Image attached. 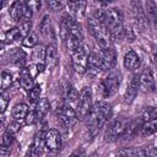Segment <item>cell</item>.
<instances>
[{"label":"cell","instance_id":"1","mask_svg":"<svg viewBox=\"0 0 157 157\" xmlns=\"http://www.w3.org/2000/svg\"><path fill=\"white\" fill-rule=\"evenodd\" d=\"M112 117V105L105 101H99L93 105L91 114L86 118V124L92 135H94Z\"/></svg>","mask_w":157,"mask_h":157},{"label":"cell","instance_id":"26","mask_svg":"<svg viewBox=\"0 0 157 157\" xmlns=\"http://www.w3.org/2000/svg\"><path fill=\"white\" fill-rule=\"evenodd\" d=\"M66 5H67V7H69L75 15L81 16V15H83V12H85V10H86L87 2H86V1H69V2H66Z\"/></svg>","mask_w":157,"mask_h":157},{"label":"cell","instance_id":"40","mask_svg":"<svg viewBox=\"0 0 157 157\" xmlns=\"http://www.w3.org/2000/svg\"><path fill=\"white\" fill-rule=\"evenodd\" d=\"M26 124L27 125H32V124H34L36 121H38V119H37V115H36V112L34 110H32V112H29L28 113V115L26 117Z\"/></svg>","mask_w":157,"mask_h":157},{"label":"cell","instance_id":"15","mask_svg":"<svg viewBox=\"0 0 157 157\" xmlns=\"http://www.w3.org/2000/svg\"><path fill=\"white\" fill-rule=\"evenodd\" d=\"M25 11H26V4L22 2V1H15L10 6L9 15H10V17H11L12 21L20 22L25 17Z\"/></svg>","mask_w":157,"mask_h":157},{"label":"cell","instance_id":"11","mask_svg":"<svg viewBox=\"0 0 157 157\" xmlns=\"http://www.w3.org/2000/svg\"><path fill=\"white\" fill-rule=\"evenodd\" d=\"M140 90V75H134L132 78L130 80L126 91H125V96H124V102L126 104H130L134 102L137 92Z\"/></svg>","mask_w":157,"mask_h":157},{"label":"cell","instance_id":"16","mask_svg":"<svg viewBox=\"0 0 157 157\" xmlns=\"http://www.w3.org/2000/svg\"><path fill=\"white\" fill-rule=\"evenodd\" d=\"M102 70V65H101V60H99V56L98 54L96 53H91L88 55V60H87V70L86 72L90 75V76H96L98 75Z\"/></svg>","mask_w":157,"mask_h":157},{"label":"cell","instance_id":"41","mask_svg":"<svg viewBox=\"0 0 157 157\" xmlns=\"http://www.w3.org/2000/svg\"><path fill=\"white\" fill-rule=\"evenodd\" d=\"M39 155H40V153L31 145V147H29L28 151L26 152V156H25V157H39Z\"/></svg>","mask_w":157,"mask_h":157},{"label":"cell","instance_id":"10","mask_svg":"<svg viewBox=\"0 0 157 157\" xmlns=\"http://www.w3.org/2000/svg\"><path fill=\"white\" fill-rule=\"evenodd\" d=\"M44 142H45V147L49 151H53L54 153H56V151L61 146V136H60V132L56 129H49L45 132Z\"/></svg>","mask_w":157,"mask_h":157},{"label":"cell","instance_id":"45","mask_svg":"<svg viewBox=\"0 0 157 157\" xmlns=\"http://www.w3.org/2000/svg\"><path fill=\"white\" fill-rule=\"evenodd\" d=\"M150 157H157V147H152L150 151Z\"/></svg>","mask_w":157,"mask_h":157},{"label":"cell","instance_id":"36","mask_svg":"<svg viewBox=\"0 0 157 157\" xmlns=\"http://www.w3.org/2000/svg\"><path fill=\"white\" fill-rule=\"evenodd\" d=\"M21 128H22V124L18 121V120H15V121H11L9 125H7V128H6V131H9V132H11V134H16V132H18L20 130H21Z\"/></svg>","mask_w":157,"mask_h":157},{"label":"cell","instance_id":"7","mask_svg":"<svg viewBox=\"0 0 157 157\" xmlns=\"http://www.w3.org/2000/svg\"><path fill=\"white\" fill-rule=\"evenodd\" d=\"M128 129H129V123L125 119H121V118L114 119L108 125V128L105 130V140L114 141V140L126 135Z\"/></svg>","mask_w":157,"mask_h":157},{"label":"cell","instance_id":"21","mask_svg":"<svg viewBox=\"0 0 157 157\" xmlns=\"http://www.w3.org/2000/svg\"><path fill=\"white\" fill-rule=\"evenodd\" d=\"M39 29H40V33L44 38H54L53 36V29H52V23H50V17L49 15H45L43 16L40 23H39Z\"/></svg>","mask_w":157,"mask_h":157},{"label":"cell","instance_id":"23","mask_svg":"<svg viewBox=\"0 0 157 157\" xmlns=\"http://www.w3.org/2000/svg\"><path fill=\"white\" fill-rule=\"evenodd\" d=\"M28 113H29V108L26 103H18L12 108V117L15 118V120L26 119Z\"/></svg>","mask_w":157,"mask_h":157},{"label":"cell","instance_id":"46","mask_svg":"<svg viewBox=\"0 0 157 157\" xmlns=\"http://www.w3.org/2000/svg\"><path fill=\"white\" fill-rule=\"evenodd\" d=\"M152 60H153V64H155V66H156V69H157V52H155V53H153Z\"/></svg>","mask_w":157,"mask_h":157},{"label":"cell","instance_id":"24","mask_svg":"<svg viewBox=\"0 0 157 157\" xmlns=\"http://www.w3.org/2000/svg\"><path fill=\"white\" fill-rule=\"evenodd\" d=\"M141 135L142 136H150L155 132H157V119L155 120H147L141 125Z\"/></svg>","mask_w":157,"mask_h":157},{"label":"cell","instance_id":"22","mask_svg":"<svg viewBox=\"0 0 157 157\" xmlns=\"http://www.w3.org/2000/svg\"><path fill=\"white\" fill-rule=\"evenodd\" d=\"M49 108H50L49 101L47 98H40L39 102L36 104V109H34L36 115H37V119L38 120H42L47 115V113L49 112Z\"/></svg>","mask_w":157,"mask_h":157},{"label":"cell","instance_id":"5","mask_svg":"<svg viewBox=\"0 0 157 157\" xmlns=\"http://www.w3.org/2000/svg\"><path fill=\"white\" fill-rule=\"evenodd\" d=\"M93 109L92 105V93L90 88L83 87L80 92L78 101L76 103V114L78 119H86Z\"/></svg>","mask_w":157,"mask_h":157},{"label":"cell","instance_id":"38","mask_svg":"<svg viewBox=\"0 0 157 157\" xmlns=\"http://www.w3.org/2000/svg\"><path fill=\"white\" fill-rule=\"evenodd\" d=\"M48 6H49V7H50V10H53V11H60V10H63V9H64L65 4H64V2H61V1L52 0V1H49V2H48Z\"/></svg>","mask_w":157,"mask_h":157},{"label":"cell","instance_id":"27","mask_svg":"<svg viewBox=\"0 0 157 157\" xmlns=\"http://www.w3.org/2000/svg\"><path fill=\"white\" fill-rule=\"evenodd\" d=\"M10 60L16 65H22L26 61V53L22 49H15L10 53Z\"/></svg>","mask_w":157,"mask_h":157},{"label":"cell","instance_id":"17","mask_svg":"<svg viewBox=\"0 0 157 157\" xmlns=\"http://www.w3.org/2000/svg\"><path fill=\"white\" fill-rule=\"evenodd\" d=\"M141 64V60H140V56L137 55V53H135L134 50H129L125 53L124 55V66L125 69L128 70H136L139 69Z\"/></svg>","mask_w":157,"mask_h":157},{"label":"cell","instance_id":"33","mask_svg":"<svg viewBox=\"0 0 157 157\" xmlns=\"http://www.w3.org/2000/svg\"><path fill=\"white\" fill-rule=\"evenodd\" d=\"M9 102H10V93L7 91H1V94H0V112H1V114L5 113Z\"/></svg>","mask_w":157,"mask_h":157},{"label":"cell","instance_id":"9","mask_svg":"<svg viewBox=\"0 0 157 157\" xmlns=\"http://www.w3.org/2000/svg\"><path fill=\"white\" fill-rule=\"evenodd\" d=\"M99 60H101V65H102V70L103 71H109L110 69H113V66L115 65L117 61V53L112 47L101 49L99 54Z\"/></svg>","mask_w":157,"mask_h":157},{"label":"cell","instance_id":"18","mask_svg":"<svg viewBox=\"0 0 157 157\" xmlns=\"http://www.w3.org/2000/svg\"><path fill=\"white\" fill-rule=\"evenodd\" d=\"M145 12H146V17H147V21L151 23V26L157 29V5L156 2L151 1V0H147L145 2Z\"/></svg>","mask_w":157,"mask_h":157},{"label":"cell","instance_id":"25","mask_svg":"<svg viewBox=\"0 0 157 157\" xmlns=\"http://www.w3.org/2000/svg\"><path fill=\"white\" fill-rule=\"evenodd\" d=\"M20 39H23V36H22L18 27H13L5 33V42L6 43H15V42H18Z\"/></svg>","mask_w":157,"mask_h":157},{"label":"cell","instance_id":"37","mask_svg":"<svg viewBox=\"0 0 157 157\" xmlns=\"http://www.w3.org/2000/svg\"><path fill=\"white\" fill-rule=\"evenodd\" d=\"M12 141H13V134H11V132H9V131L5 130V132H4L2 137H1V145L10 147L11 144H12Z\"/></svg>","mask_w":157,"mask_h":157},{"label":"cell","instance_id":"12","mask_svg":"<svg viewBox=\"0 0 157 157\" xmlns=\"http://www.w3.org/2000/svg\"><path fill=\"white\" fill-rule=\"evenodd\" d=\"M140 88L147 93L155 91V77L150 69L144 70L140 75Z\"/></svg>","mask_w":157,"mask_h":157},{"label":"cell","instance_id":"30","mask_svg":"<svg viewBox=\"0 0 157 157\" xmlns=\"http://www.w3.org/2000/svg\"><path fill=\"white\" fill-rule=\"evenodd\" d=\"M78 97H80V93L77 92V90H76L75 87H72V86H69L67 90H66V94H65L66 104H70V103H77Z\"/></svg>","mask_w":157,"mask_h":157},{"label":"cell","instance_id":"42","mask_svg":"<svg viewBox=\"0 0 157 157\" xmlns=\"http://www.w3.org/2000/svg\"><path fill=\"white\" fill-rule=\"evenodd\" d=\"M9 156H10V147L1 145V147H0V157H9Z\"/></svg>","mask_w":157,"mask_h":157},{"label":"cell","instance_id":"13","mask_svg":"<svg viewBox=\"0 0 157 157\" xmlns=\"http://www.w3.org/2000/svg\"><path fill=\"white\" fill-rule=\"evenodd\" d=\"M44 64L48 69L53 70L58 65V50L53 43H49L44 52Z\"/></svg>","mask_w":157,"mask_h":157},{"label":"cell","instance_id":"34","mask_svg":"<svg viewBox=\"0 0 157 157\" xmlns=\"http://www.w3.org/2000/svg\"><path fill=\"white\" fill-rule=\"evenodd\" d=\"M20 31L23 36V38L31 33V29H32V21L31 20H22L21 23H20Z\"/></svg>","mask_w":157,"mask_h":157},{"label":"cell","instance_id":"19","mask_svg":"<svg viewBox=\"0 0 157 157\" xmlns=\"http://www.w3.org/2000/svg\"><path fill=\"white\" fill-rule=\"evenodd\" d=\"M120 157H147L145 147H124L119 151Z\"/></svg>","mask_w":157,"mask_h":157},{"label":"cell","instance_id":"31","mask_svg":"<svg viewBox=\"0 0 157 157\" xmlns=\"http://www.w3.org/2000/svg\"><path fill=\"white\" fill-rule=\"evenodd\" d=\"M37 43H38V37H37V34L33 33V32H31L29 34H27V36L22 39V45H23V47H27V48H33V47L37 45Z\"/></svg>","mask_w":157,"mask_h":157},{"label":"cell","instance_id":"29","mask_svg":"<svg viewBox=\"0 0 157 157\" xmlns=\"http://www.w3.org/2000/svg\"><path fill=\"white\" fill-rule=\"evenodd\" d=\"M44 137H45V132L43 131H38L33 139V142H32V146L40 153L42 150H43V146H45V142H44Z\"/></svg>","mask_w":157,"mask_h":157},{"label":"cell","instance_id":"20","mask_svg":"<svg viewBox=\"0 0 157 157\" xmlns=\"http://www.w3.org/2000/svg\"><path fill=\"white\" fill-rule=\"evenodd\" d=\"M20 83L22 86V88L27 92H29L33 86H34V82H33V78L31 76V72L28 69H22L21 74H20Z\"/></svg>","mask_w":157,"mask_h":157},{"label":"cell","instance_id":"43","mask_svg":"<svg viewBox=\"0 0 157 157\" xmlns=\"http://www.w3.org/2000/svg\"><path fill=\"white\" fill-rule=\"evenodd\" d=\"M83 155H85V150L80 147V148H76L69 157H83Z\"/></svg>","mask_w":157,"mask_h":157},{"label":"cell","instance_id":"6","mask_svg":"<svg viewBox=\"0 0 157 157\" xmlns=\"http://www.w3.org/2000/svg\"><path fill=\"white\" fill-rule=\"evenodd\" d=\"M56 119L60 123V125L65 129L72 128L78 120L76 109H74L70 104H64L56 110Z\"/></svg>","mask_w":157,"mask_h":157},{"label":"cell","instance_id":"8","mask_svg":"<svg viewBox=\"0 0 157 157\" xmlns=\"http://www.w3.org/2000/svg\"><path fill=\"white\" fill-rule=\"evenodd\" d=\"M70 54H71V63L74 70L78 74H85L87 70V60H88V54L85 45L77 48Z\"/></svg>","mask_w":157,"mask_h":157},{"label":"cell","instance_id":"32","mask_svg":"<svg viewBox=\"0 0 157 157\" xmlns=\"http://www.w3.org/2000/svg\"><path fill=\"white\" fill-rule=\"evenodd\" d=\"M12 83V75L7 71L1 72V91H7Z\"/></svg>","mask_w":157,"mask_h":157},{"label":"cell","instance_id":"3","mask_svg":"<svg viewBox=\"0 0 157 157\" xmlns=\"http://www.w3.org/2000/svg\"><path fill=\"white\" fill-rule=\"evenodd\" d=\"M87 26H88L90 33L93 36V38L96 39V42L101 47V49H104V48L110 47L109 45V43L112 40L110 33H109L108 28L102 22L97 21L93 17H90L88 21H87Z\"/></svg>","mask_w":157,"mask_h":157},{"label":"cell","instance_id":"39","mask_svg":"<svg viewBox=\"0 0 157 157\" xmlns=\"http://www.w3.org/2000/svg\"><path fill=\"white\" fill-rule=\"evenodd\" d=\"M25 4H26V6H27V9L31 10L32 12L39 10V9H40V5H42L40 1H33V0H31V1H26Z\"/></svg>","mask_w":157,"mask_h":157},{"label":"cell","instance_id":"4","mask_svg":"<svg viewBox=\"0 0 157 157\" xmlns=\"http://www.w3.org/2000/svg\"><path fill=\"white\" fill-rule=\"evenodd\" d=\"M120 81H121L120 72L117 69H110L108 71V74L103 77L102 83H101L104 97H109V96L115 94L118 92V90H119Z\"/></svg>","mask_w":157,"mask_h":157},{"label":"cell","instance_id":"2","mask_svg":"<svg viewBox=\"0 0 157 157\" xmlns=\"http://www.w3.org/2000/svg\"><path fill=\"white\" fill-rule=\"evenodd\" d=\"M103 25L108 28L112 40H115V42L119 40L120 42L125 38L126 32L123 27V15H121V11L119 9L112 7V9L105 10Z\"/></svg>","mask_w":157,"mask_h":157},{"label":"cell","instance_id":"28","mask_svg":"<svg viewBox=\"0 0 157 157\" xmlns=\"http://www.w3.org/2000/svg\"><path fill=\"white\" fill-rule=\"evenodd\" d=\"M40 92H42V90H40V86L39 85H34L33 86V88L28 92V94H27V98H28V101H29V103L31 104H37L38 102H39V99H40Z\"/></svg>","mask_w":157,"mask_h":157},{"label":"cell","instance_id":"14","mask_svg":"<svg viewBox=\"0 0 157 157\" xmlns=\"http://www.w3.org/2000/svg\"><path fill=\"white\" fill-rule=\"evenodd\" d=\"M131 7H132V15H134V18H135L136 23L141 27H146L148 21H147L146 12H145V9H144L142 4L140 1H132Z\"/></svg>","mask_w":157,"mask_h":157},{"label":"cell","instance_id":"44","mask_svg":"<svg viewBox=\"0 0 157 157\" xmlns=\"http://www.w3.org/2000/svg\"><path fill=\"white\" fill-rule=\"evenodd\" d=\"M45 69V64H37V72L38 74H42Z\"/></svg>","mask_w":157,"mask_h":157},{"label":"cell","instance_id":"35","mask_svg":"<svg viewBox=\"0 0 157 157\" xmlns=\"http://www.w3.org/2000/svg\"><path fill=\"white\" fill-rule=\"evenodd\" d=\"M142 118H144L145 121L157 119V107H155V108H147V109L145 110Z\"/></svg>","mask_w":157,"mask_h":157}]
</instances>
